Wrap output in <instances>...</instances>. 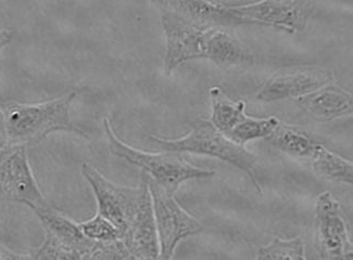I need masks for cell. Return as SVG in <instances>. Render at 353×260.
I'll use <instances>...</instances> for the list:
<instances>
[{"instance_id":"6da1fadb","label":"cell","mask_w":353,"mask_h":260,"mask_svg":"<svg viewBox=\"0 0 353 260\" xmlns=\"http://www.w3.org/2000/svg\"><path fill=\"white\" fill-rule=\"evenodd\" d=\"M77 90L46 102L0 103V126L6 146H35L57 131L75 133L88 137L73 122L70 111Z\"/></svg>"},{"instance_id":"7a4b0ae2","label":"cell","mask_w":353,"mask_h":260,"mask_svg":"<svg viewBox=\"0 0 353 260\" xmlns=\"http://www.w3.org/2000/svg\"><path fill=\"white\" fill-rule=\"evenodd\" d=\"M150 139L164 152L210 156L235 166L248 175L256 191L262 195L263 190L256 177V155L245 147L230 141L211 124L210 120L194 122L192 131L183 138L162 139L154 136Z\"/></svg>"},{"instance_id":"3957f363","label":"cell","mask_w":353,"mask_h":260,"mask_svg":"<svg viewBox=\"0 0 353 260\" xmlns=\"http://www.w3.org/2000/svg\"><path fill=\"white\" fill-rule=\"evenodd\" d=\"M103 129L107 136L109 150L113 155L139 167L162 189L173 195L179 186L187 180L214 176V171L192 165L185 161L179 153L164 151L161 153H148L128 146L113 133L108 118L103 120Z\"/></svg>"},{"instance_id":"277c9868","label":"cell","mask_w":353,"mask_h":260,"mask_svg":"<svg viewBox=\"0 0 353 260\" xmlns=\"http://www.w3.org/2000/svg\"><path fill=\"white\" fill-rule=\"evenodd\" d=\"M145 177L150 192L159 237L160 260H172L179 243L186 237L200 235L205 227L177 203L173 194L162 189L146 173Z\"/></svg>"},{"instance_id":"5b68a950","label":"cell","mask_w":353,"mask_h":260,"mask_svg":"<svg viewBox=\"0 0 353 260\" xmlns=\"http://www.w3.org/2000/svg\"><path fill=\"white\" fill-rule=\"evenodd\" d=\"M16 202L31 209L49 206L34 178L26 147L0 148V202Z\"/></svg>"},{"instance_id":"8992f818","label":"cell","mask_w":353,"mask_h":260,"mask_svg":"<svg viewBox=\"0 0 353 260\" xmlns=\"http://www.w3.org/2000/svg\"><path fill=\"white\" fill-rule=\"evenodd\" d=\"M314 233L319 260H353L348 222L330 192L321 193L316 199Z\"/></svg>"},{"instance_id":"52a82bcc","label":"cell","mask_w":353,"mask_h":260,"mask_svg":"<svg viewBox=\"0 0 353 260\" xmlns=\"http://www.w3.org/2000/svg\"><path fill=\"white\" fill-rule=\"evenodd\" d=\"M82 173L95 194L97 214L109 220L120 231L123 239L139 209L141 184L137 188L117 186L88 163L83 164Z\"/></svg>"},{"instance_id":"ba28073f","label":"cell","mask_w":353,"mask_h":260,"mask_svg":"<svg viewBox=\"0 0 353 260\" xmlns=\"http://www.w3.org/2000/svg\"><path fill=\"white\" fill-rule=\"evenodd\" d=\"M316 8L314 1L265 0L245 6H230V12L246 25L274 28L287 33L305 31Z\"/></svg>"},{"instance_id":"9c48e42d","label":"cell","mask_w":353,"mask_h":260,"mask_svg":"<svg viewBox=\"0 0 353 260\" xmlns=\"http://www.w3.org/2000/svg\"><path fill=\"white\" fill-rule=\"evenodd\" d=\"M334 74L323 67H292L279 69L262 85L256 99L260 102H276L281 100L305 97L326 85L333 84Z\"/></svg>"},{"instance_id":"30bf717a","label":"cell","mask_w":353,"mask_h":260,"mask_svg":"<svg viewBox=\"0 0 353 260\" xmlns=\"http://www.w3.org/2000/svg\"><path fill=\"white\" fill-rule=\"evenodd\" d=\"M158 7L161 9L162 28L167 41L164 69L169 75L185 62L203 59V35L207 28L192 23L171 9Z\"/></svg>"},{"instance_id":"8fae6325","label":"cell","mask_w":353,"mask_h":260,"mask_svg":"<svg viewBox=\"0 0 353 260\" xmlns=\"http://www.w3.org/2000/svg\"><path fill=\"white\" fill-rule=\"evenodd\" d=\"M141 197L139 209L122 240L137 260H160V244L150 192L145 173L141 177Z\"/></svg>"},{"instance_id":"7c38bea8","label":"cell","mask_w":353,"mask_h":260,"mask_svg":"<svg viewBox=\"0 0 353 260\" xmlns=\"http://www.w3.org/2000/svg\"><path fill=\"white\" fill-rule=\"evenodd\" d=\"M203 59L221 67H246L254 64V56L241 41L222 28H207L203 35Z\"/></svg>"},{"instance_id":"4fadbf2b","label":"cell","mask_w":353,"mask_h":260,"mask_svg":"<svg viewBox=\"0 0 353 260\" xmlns=\"http://www.w3.org/2000/svg\"><path fill=\"white\" fill-rule=\"evenodd\" d=\"M302 110L319 122H330L352 114L351 92L330 84L296 100Z\"/></svg>"},{"instance_id":"5bb4252c","label":"cell","mask_w":353,"mask_h":260,"mask_svg":"<svg viewBox=\"0 0 353 260\" xmlns=\"http://www.w3.org/2000/svg\"><path fill=\"white\" fill-rule=\"evenodd\" d=\"M156 5L171 9L200 28L246 25L230 12V6L211 1H158Z\"/></svg>"},{"instance_id":"9a60e30c","label":"cell","mask_w":353,"mask_h":260,"mask_svg":"<svg viewBox=\"0 0 353 260\" xmlns=\"http://www.w3.org/2000/svg\"><path fill=\"white\" fill-rule=\"evenodd\" d=\"M34 213L39 217L46 235L79 250L83 256L86 255L95 246V242L85 237L80 224H77L64 216L50 205L43 208L34 209Z\"/></svg>"},{"instance_id":"2e32d148","label":"cell","mask_w":353,"mask_h":260,"mask_svg":"<svg viewBox=\"0 0 353 260\" xmlns=\"http://www.w3.org/2000/svg\"><path fill=\"white\" fill-rule=\"evenodd\" d=\"M265 141L296 160H310L318 141L299 128L279 122Z\"/></svg>"},{"instance_id":"e0dca14e","label":"cell","mask_w":353,"mask_h":260,"mask_svg":"<svg viewBox=\"0 0 353 260\" xmlns=\"http://www.w3.org/2000/svg\"><path fill=\"white\" fill-rule=\"evenodd\" d=\"M309 161L312 171L321 178L337 184H353L352 162L333 153L322 143L318 142Z\"/></svg>"},{"instance_id":"ac0fdd59","label":"cell","mask_w":353,"mask_h":260,"mask_svg":"<svg viewBox=\"0 0 353 260\" xmlns=\"http://www.w3.org/2000/svg\"><path fill=\"white\" fill-rule=\"evenodd\" d=\"M210 98L212 103L210 122L223 135H228L230 130L246 120L245 101H232L219 87L211 88Z\"/></svg>"},{"instance_id":"d6986e66","label":"cell","mask_w":353,"mask_h":260,"mask_svg":"<svg viewBox=\"0 0 353 260\" xmlns=\"http://www.w3.org/2000/svg\"><path fill=\"white\" fill-rule=\"evenodd\" d=\"M279 120L274 116L266 118H254L247 116L246 120L236 126L225 135L230 141L241 147L258 139L269 138L275 128L279 126Z\"/></svg>"},{"instance_id":"ffe728a7","label":"cell","mask_w":353,"mask_h":260,"mask_svg":"<svg viewBox=\"0 0 353 260\" xmlns=\"http://www.w3.org/2000/svg\"><path fill=\"white\" fill-rule=\"evenodd\" d=\"M305 250L301 237L290 240L274 237L269 244L260 248L256 260H307Z\"/></svg>"},{"instance_id":"44dd1931","label":"cell","mask_w":353,"mask_h":260,"mask_svg":"<svg viewBox=\"0 0 353 260\" xmlns=\"http://www.w3.org/2000/svg\"><path fill=\"white\" fill-rule=\"evenodd\" d=\"M32 260H82L83 255L79 250L57 241L54 237H45L39 248L32 250Z\"/></svg>"},{"instance_id":"7402d4cb","label":"cell","mask_w":353,"mask_h":260,"mask_svg":"<svg viewBox=\"0 0 353 260\" xmlns=\"http://www.w3.org/2000/svg\"><path fill=\"white\" fill-rule=\"evenodd\" d=\"M80 227L85 237L92 242H111L122 239L120 231L99 214L86 221L80 222Z\"/></svg>"},{"instance_id":"603a6c76","label":"cell","mask_w":353,"mask_h":260,"mask_svg":"<svg viewBox=\"0 0 353 260\" xmlns=\"http://www.w3.org/2000/svg\"><path fill=\"white\" fill-rule=\"evenodd\" d=\"M82 260H137L130 252L124 241L96 243L95 246L83 256Z\"/></svg>"},{"instance_id":"cb8c5ba5","label":"cell","mask_w":353,"mask_h":260,"mask_svg":"<svg viewBox=\"0 0 353 260\" xmlns=\"http://www.w3.org/2000/svg\"><path fill=\"white\" fill-rule=\"evenodd\" d=\"M0 260H32L30 254H18L0 244Z\"/></svg>"},{"instance_id":"d4e9b609","label":"cell","mask_w":353,"mask_h":260,"mask_svg":"<svg viewBox=\"0 0 353 260\" xmlns=\"http://www.w3.org/2000/svg\"><path fill=\"white\" fill-rule=\"evenodd\" d=\"M13 33L8 28L0 30V52L12 41Z\"/></svg>"},{"instance_id":"484cf974","label":"cell","mask_w":353,"mask_h":260,"mask_svg":"<svg viewBox=\"0 0 353 260\" xmlns=\"http://www.w3.org/2000/svg\"><path fill=\"white\" fill-rule=\"evenodd\" d=\"M6 146L5 139H3V130H1V126H0V148Z\"/></svg>"}]
</instances>
